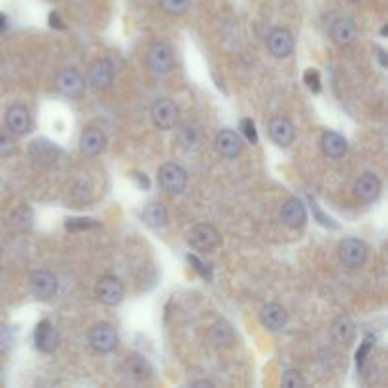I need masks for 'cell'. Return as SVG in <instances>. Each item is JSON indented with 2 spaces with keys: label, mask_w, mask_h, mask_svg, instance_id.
Returning <instances> with one entry per match:
<instances>
[{
  "label": "cell",
  "mask_w": 388,
  "mask_h": 388,
  "mask_svg": "<svg viewBox=\"0 0 388 388\" xmlns=\"http://www.w3.org/2000/svg\"><path fill=\"white\" fill-rule=\"evenodd\" d=\"M34 343H36V349L40 352H45L50 355L57 349L59 345V335H57L55 328L51 326L50 320H42L34 330Z\"/></svg>",
  "instance_id": "cell-16"
},
{
  "label": "cell",
  "mask_w": 388,
  "mask_h": 388,
  "mask_svg": "<svg viewBox=\"0 0 388 388\" xmlns=\"http://www.w3.org/2000/svg\"><path fill=\"white\" fill-rule=\"evenodd\" d=\"M152 119L159 129H173L178 119V108L171 99H159L153 102Z\"/></svg>",
  "instance_id": "cell-7"
},
{
  "label": "cell",
  "mask_w": 388,
  "mask_h": 388,
  "mask_svg": "<svg viewBox=\"0 0 388 388\" xmlns=\"http://www.w3.org/2000/svg\"><path fill=\"white\" fill-rule=\"evenodd\" d=\"M14 152H16V141H14V136L0 129V156L6 158V156H10Z\"/></svg>",
  "instance_id": "cell-31"
},
{
  "label": "cell",
  "mask_w": 388,
  "mask_h": 388,
  "mask_svg": "<svg viewBox=\"0 0 388 388\" xmlns=\"http://www.w3.org/2000/svg\"><path fill=\"white\" fill-rule=\"evenodd\" d=\"M101 222H97V220L91 218H68L65 227L68 231H82V230H93V227H99Z\"/></svg>",
  "instance_id": "cell-29"
},
{
  "label": "cell",
  "mask_w": 388,
  "mask_h": 388,
  "mask_svg": "<svg viewBox=\"0 0 388 388\" xmlns=\"http://www.w3.org/2000/svg\"><path fill=\"white\" fill-rule=\"evenodd\" d=\"M332 40L338 45H350L356 38V25L352 17H338L330 28Z\"/></svg>",
  "instance_id": "cell-18"
},
{
  "label": "cell",
  "mask_w": 388,
  "mask_h": 388,
  "mask_svg": "<svg viewBox=\"0 0 388 388\" xmlns=\"http://www.w3.org/2000/svg\"><path fill=\"white\" fill-rule=\"evenodd\" d=\"M192 387H212V383H208V381H197V383H192Z\"/></svg>",
  "instance_id": "cell-40"
},
{
  "label": "cell",
  "mask_w": 388,
  "mask_h": 388,
  "mask_svg": "<svg viewBox=\"0 0 388 388\" xmlns=\"http://www.w3.org/2000/svg\"><path fill=\"white\" fill-rule=\"evenodd\" d=\"M146 61L148 67L152 68V72L167 74L169 70H173V67H175V53H173V48H171L167 42H163V40L153 42V44L148 48Z\"/></svg>",
  "instance_id": "cell-1"
},
{
  "label": "cell",
  "mask_w": 388,
  "mask_h": 388,
  "mask_svg": "<svg viewBox=\"0 0 388 388\" xmlns=\"http://www.w3.org/2000/svg\"><path fill=\"white\" fill-rule=\"evenodd\" d=\"M267 48L275 57L284 59L293 51V36L288 28L276 27L267 36Z\"/></svg>",
  "instance_id": "cell-10"
},
{
  "label": "cell",
  "mask_w": 388,
  "mask_h": 388,
  "mask_svg": "<svg viewBox=\"0 0 388 388\" xmlns=\"http://www.w3.org/2000/svg\"><path fill=\"white\" fill-rule=\"evenodd\" d=\"M31 290H33L34 298L48 301L55 296L57 279L50 271H34L31 275Z\"/></svg>",
  "instance_id": "cell-12"
},
{
  "label": "cell",
  "mask_w": 388,
  "mask_h": 388,
  "mask_svg": "<svg viewBox=\"0 0 388 388\" xmlns=\"http://www.w3.org/2000/svg\"><path fill=\"white\" fill-rule=\"evenodd\" d=\"M355 192L364 203L377 201V197L381 195V180L372 173H366L356 180Z\"/></svg>",
  "instance_id": "cell-20"
},
{
  "label": "cell",
  "mask_w": 388,
  "mask_h": 388,
  "mask_svg": "<svg viewBox=\"0 0 388 388\" xmlns=\"http://www.w3.org/2000/svg\"><path fill=\"white\" fill-rule=\"evenodd\" d=\"M269 136L271 141L275 142L276 146L286 148L290 146L296 139V129L290 119L282 118V116H276L269 122Z\"/></svg>",
  "instance_id": "cell-14"
},
{
  "label": "cell",
  "mask_w": 388,
  "mask_h": 388,
  "mask_svg": "<svg viewBox=\"0 0 388 388\" xmlns=\"http://www.w3.org/2000/svg\"><path fill=\"white\" fill-rule=\"evenodd\" d=\"M124 370L125 373H127L131 379H135V381H148V379L152 377V367H150V364L139 355H131L129 358L125 360Z\"/></svg>",
  "instance_id": "cell-22"
},
{
  "label": "cell",
  "mask_w": 388,
  "mask_h": 388,
  "mask_svg": "<svg viewBox=\"0 0 388 388\" xmlns=\"http://www.w3.org/2000/svg\"><path fill=\"white\" fill-rule=\"evenodd\" d=\"M216 150H218L224 158H237L242 150L241 136L237 135L235 131L222 129L216 136Z\"/></svg>",
  "instance_id": "cell-19"
},
{
  "label": "cell",
  "mask_w": 388,
  "mask_h": 388,
  "mask_svg": "<svg viewBox=\"0 0 388 388\" xmlns=\"http://www.w3.org/2000/svg\"><path fill=\"white\" fill-rule=\"evenodd\" d=\"M322 152L326 158L339 159L347 153V141L335 131H326L322 135Z\"/></svg>",
  "instance_id": "cell-21"
},
{
  "label": "cell",
  "mask_w": 388,
  "mask_h": 388,
  "mask_svg": "<svg viewBox=\"0 0 388 388\" xmlns=\"http://www.w3.org/2000/svg\"><path fill=\"white\" fill-rule=\"evenodd\" d=\"M55 87L61 95L70 97V99H78L85 90V80L78 70L65 68V70H61L55 76Z\"/></svg>",
  "instance_id": "cell-5"
},
{
  "label": "cell",
  "mask_w": 388,
  "mask_h": 388,
  "mask_svg": "<svg viewBox=\"0 0 388 388\" xmlns=\"http://www.w3.org/2000/svg\"><path fill=\"white\" fill-rule=\"evenodd\" d=\"M133 178H135V180L139 182V186H141V188H144V190H146V188L150 186V180H148V176H144V175H139V173H135V175H133Z\"/></svg>",
  "instance_id": "cell-38"
},
{
  "label": "cell",
  "mask_w": 388,
  "mask_h": 388,
  "mask_svg": "<svg viewBox=\"0 0 388 388\" xmlns=\"http://www.w3.org/2000/svg\"><path fill=\"white\" fill-rule=\"evenodd\" d=\"M349 2H358V0H349Z\"/></svg>",
  "instance_id": "cell-41"
},
{
  "label": "cell",
  "mask_w": 388,
  "mask_h": 388,
  "mask_svg": "<svg viewBox=\"0 0 388 388\" xmlns=\"http://www.w3.org/2000/svg\"><path fill=\"white\" fill-rule=\"evenodd\" d=\"M124 284L119 281L118 276L107 275L99 279L95 286V296L97 299L101 301V303L108 305V307H116V305L122 303V299H124Z\"/></svg>",
  "instance_id": "cell-4"
},
{
  "label": "cell",
  "mask_w": 388,
  "mask_h": 388,
  "mask_svg": "<svg viewBox=\"0 0 388 388\" xmlns=\"http://www.w3.org/2000/svg\"><path fill=\"white\" fill-rule=\"evenodd\" d=\"M50 25L53 28H65V23L61 21V17H59V14H55V11H51L50 14Z\"/></svg>",
  "instance_id": "cell-37"
},
{
  "label": "cell",
  "mask_w": 388,
  "mask_h": 388,
  "mask_svg": "<svg viewBox=\"0 0 388 388\" xmlns=\"http://www.w3.org/2000/svg\"><path fill=\"white\" fill-rule=\"evenodd\" d=\"M6 27H8V17H6L4 14H0V33L6 31Z\"/></svg>",
  "instance_id": "cell-39"
},
{
  "label": "cell",
  "mask_w": 388,
  "mask_h": 388,
  "mask_svg": "<svg viewBox=\"0 0 388 388\" xmlns=\"http://www.w3.org/2000/svg\"><path fill=\"white\" fill-rule=\"evenodd\" d=\"M104 146H107V136L97 127H87V129H84L82 136H80V150L85 156H90V158L99 156L104 150Z\"/></svg>",
  "instance_id": "cell-15"
},
{
  "label": "cell",
  "mask_w": 388,
  "mask_h": 388,
  "mask_svg": "<svg viewBox=\"0 0 388 388\" xmlns=\"http://www.w3.org/2000/svg\"><path fill=\"white\" fill-rule=\"evenodd\" d=\"M167 220H169V214H167V208H165L163 203L153 201L146 205L144 210H142V222L148 227H161V225L167 224Z\"/></svg>",
  "instance_id": "cell-23"
},
{
  "label": "cell",
  "mask_w": 388,
  "mask_h": 388,
  "mask_svg": "<svg viewBox=\"0 0 388 388\" xmlns=\"http://www.w3.org/2000/svg\"><path fill=\"white\" fill-rule=\"evenodd\" d=\"M31 156H33L34 161H42V163H51L57 156V148L51 144V142L44 141V139H36V141L31 142Z\"/></svg>",
  "instance_id": "cell-24"
},
{
  "label": "cell",
  "mask_w": 388,
  "mask_h": 388,
  "mask_svg": "<svg viewBox=\"0 0 388 388\" xmlns=\"http://www.w3.org/2000/svg\"><path fill=\"white\" fill-rule=\"evenodd\" d=\"M11 341H14V335H11L10 328L6 326V324H0V355L10 350Z\"/></svg>",
  "instance_id": "cell-34"
},
{
  "label": "cell",
  "mask_w": 388,
  "mask_h": 388,
  "mask_svg": "<svg viewBox=\"0 0 388 388\" xmlns=\"http://www.w3.org/2000/svg\"><path fill=\"white\" fill-rule=\"evenodd\" d=\"M158 182L165 192L176 195V193H182L186 190L188 175L180 165L165 163L158 173Z\"/></svg>",
  "instance_id": "cell-2"
},
{
  "label": "cell",
  "mask_w": 388,
  "mask_h": 388,
  "mask_svg": "<svg viewBox=\"0 0 388 388\" xmlns=\"http://www.w3.org/2000/svg\"><path fill=\"white\" fill-rule=\"evenodd\" d=\"M220 233L214 230L212 225L208 224H201L195 225L190 233V244L197 250H201V252H210L214 248L220 244Z\"/></svg>",
  "instance_id": "cell-8"
},
{
  "label": "cell",
  "mask_w": 388,
  "mask_h": 388,
  "mask_svg": "<svg viewBox=\"0 0 388 388\" xmlns=\"http://www.w3.org/2000/svg\"><path fill=\"white\" fill-rule=\"evenodd\" d=\"M303 82L313 93H318V91H320V74H318V70H315V68L305 70Z\"/></svg>",
  "instance_id": "cell-32"
},
{
  "label": "cell",
  "mask_w": 388,
  "mask_h": 388,
  "mask_svg": "<svg viewBox=\"0 0 388 388\" xmlns=\"http://www.w3.org/2000/svg\"><path fill=\"white\" fill-rule=\"evenodd\" d=\"M282 387L288 388L305 387V379L301 377V373L296 372V370H288V372L282 375Z\"/></svg>",
  "instance_id": "cell-30"
},
{
  "label": "cell",
  "mask_w": 388,
  "mask_h": 388,
  "mask_svg": "<svg viewBox=\"0 0 388 388\" xmlns=\"http://www.w3.org/2000/svg\"><path fill=\"white\" fill-rule=\"evenodd\" d=\"M6 127L11 135H27L31 127H33V118L25 107L21 104H14L8 108L6 112Z\"/></svg>",
  "instance_id": "cell-9"
},
{
  "label": "cell",
  "mask_w": 388,
  "mask_h": 388,
  "mask_svg": "<svg viewBox=\"0 0 388 388\" xmlns=\"http://www.w3.org/2000/svg\"><path fill=\"white\" fill-rule=\"evenodd\" d=\"M373 347V341L372 338H367L364 343H362V347L358 349V352H356V364H358V367L364 366V362L367 360V355H370V350H372Z\"/></svg>",
  "instance_id": "cell-36"
},
{
  "label": "cell",
  "mask_w": 388,
  "mask_h": 388,
  "mask_svg": "<svg viewBox=\"0 0 388 388\" xmlns=\"http://www.w3.org/2000/svg\"><path fill=\"white\" fill-rule=\"evenodd\" d=\"M367 258V247L358 239H345L339 244V259H341V264L350 267V269H356V267H360L364 265Z\"/></svg>",
  "instance_id": "cell-6"
},
{
  "label": "cell",
  "mask_w": 388,
  "mask_h": 388,
  "mask_svg": "<svg viewBox=\"0 0 388 388\" xmlns=\"http://www.w3.org/2000/svg\"><path fill=\"white\" fill-rule=\"evenodd\" d=\"M87 80L95 90H107L114 80V65L108 59H97L87 70Z\"/></svg>",
  "instance_id": "cell-13"
},
{
  "label": "cell",
  "mask_w": 388,
  "mask_h": 388,
  "mask_svg": "<svg viewBox=\"0 0 388 388\" xmlns=\"http://www.w3.org/2000/svg\"><path fill=\"white\" fill-rule=\"evenodd\" d=\"M233 330H231L225 322H218V324H214L212 330H210V341H212L216 347H230L233 343Z\"/></svg>",
  "instance_id": "cell-26"
},
{
  "label": "cell",
  "mask_w": 388,
  "mask_h": 388,
  "mask_svg": "<svg viewBox=\"0 0 388 388\" xmlns=\"http://www.w3.org/2000/svg\"><path fill=\"white\" fill-rule=\"evenodd\" d=\"M11 222H14V225H17L21 231L31 230V224H33V212L25 207L17 208L16 212L11 214Z\"/></svg>",
  "instance_id": "cell-27"
},
{
  "label": "cell",
  "mask_w": 388,
  "mask_h": 388,
  "mask_svg": "<svg viewBox=\"0 0 388 388\" xmlns=\"http://www.w3.org/2000/svg\"><path fill=\"white\" fill-rule=\"evenodd\" d=\"M90 345L93 347V350L101 352V355L112 352L118 345V332L114 330L112 324L99 322L90 330Z\"/></svg>",
  "instance_id": "cell-3"
},
{
  "label": "cell",
  "mask_w": 388,
  "mask_h": 388,
  "mask_svg": "<svg viewBox=\"0 0 388 388\" xmlns=\"http://www.w3.org/2000/svg\"><path fill=\"white\" fill-rule=\"evenodd\" d=\"M259 322L264 324V328H267L269 332H281L282 328L286 326L288 322V313L284 311V307H281L279 303H269L265 305L262 313H259Z\"/></svg>",
  "instance_id": "cell-17"
},
{
  "label": "cell",
  "mask_w": 388,
  "mask_h": 388,
  "mask_svg": "<svg viewBox=\"0 0 388 388\" xmlns=\"http://www.w3.org/2000/svg\"><path fill=\"white\" fill-rule=\"evenodd\" d=\"M241 131L248 142H252V144L258 142V131H256V124H254L252 119L250 118L241 119Z\"/></svg>",
  "instance_id": "cell-33"
},
{
  "label": "cell",
  "mask_w": 388,
  "mask_h": 388,
  "mask_svg": "<svg viewBox=\"0 0 388 388\" xmlns=\"http://www.w3.org/2000/svg\"><path fill=\"white\" fill-rule=\"evenodd\" d=\"M188 262H190V264H192L193 267H195V271H197V273H199V275L203 276V279H207V281H210V276H212V273H210V269H208L207 265L203 264L201 259L197 258V256H192V254H190V256H188Z\"/></svg>",
  "instance_id": "cell-35"
},
{
  "label": "cell",
  "mask_w": 388,
  "mask_h": 388,
  "mask_svg": "<svg viewBox=\"0 0 388 388\" xmlns=\"http://www.w3.org/2000/svg\"><path fill=\"white\" fill-rule=\"evenodd\" d=\"M332 335L338 343H349L352 335H355V324H352L349 316H341V318L333 322Z\"/></svg>",
  "instance_id": "cell-25"
},
{
  "label": "cell",
  "mask_w": 388,
  "mask_h": 388,
  "mask_svg": "<svg viewBox=\"0 0 388 388\" xmlns=\"http://www.w3.org/2000/svg\"><path fill=\"white\" fill-rule=\"evenodd\" d=\"M159 6L171 16H180L190 8V0H159Z\"/></svg>",
  "instance_id": "cell-28"
},
{
  "label": "cell",
  "mask_w": 388,
  "mask_h": 388,
  "mask_svg": "<svg viewBox=\"0 0 388 388\" xmlns=\"http://www.w3.org/2000/svg\"><path fill=\"white\" fill-rule=\"evenodd\" d=\"M281 220L284 222V225L292 227V230L303 227L305 222H307V208H305L303 201L298 197L288 199L281 208Z\"/></svg>",
  "instance_id": "cell-11"
}]
</instances>
